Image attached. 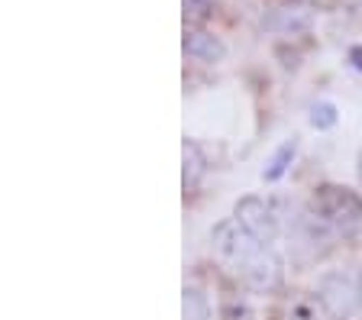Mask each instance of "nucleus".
I'll list each match as a JSON object with an SVG mask.
<instances>
[{
	"label": "nucleus",
	"instance_id": "obj_10",
	"mask_svg": "<svg viewBox=\"0 0 362 320\" xmlns=\"http://www.w3.org/2000/svg\"><path fill=\"white\" fill-rule=\"evenodd\" d=\"M181 320H211V301L197 285H185L181 291Z\"/></svg>",
	"mask_w": 362,
	"mask_h": 320
},
{
	"label": "nucleus",
	"instance_id": "obj_5",
	"mask_svg": "<svg viewBox=\"0 0 362 320\" xmlns=\"http://www.w3.org/2000/svg\"><path fill=\"white\" fill-rule=\"evenodd\" d=\"M236 275L243 278L246 288L259 291V295H272V291L281 285V259L269 249V246H262Z\"/></svg>",
	"mask_w": 362,
	"mask_h": 320
},
{
	"label": "nucleus",
	"instance_id": "obj_8",
	"mask_svg": "<svg viewBox=\"0 0 362 320\" xmlns=\"http://www.w3.org/2000/svg\"><path fill=\"white\" fill-rule=\"evenodd\" d=\"M285 320H333L320 295H294L285 307Z\"/></svg>",
	"mask_w": 362,
	"mask_h": 320
},
{
	"label": "nucleus",
	"instance_id": "obj_15",
	"mask_svg": "<svg viewBox=\"0 0 362 320\" xmlns=\"http://www.w3.org/2000/svg\"><path fill=\"white\" fill-rule=\"evenodd\" d=\"M356 168H359V182H362V153H359V162H356Z\"/></svg>",
	"mask_w": 362,
	"mask_h": 320
},
{
	"label": "nucleus",
	"instance_id": "obj_13",
	"mask_svg": "<svg viewBox=\"0 0 362 320\" xmlns=\"http://www.w3.org/2000/svg\"><path fill=\"white\" fill-rule=\"evenodd\" d=\"M223 320H256V314L249 311L246 301H230L223 307Z\"/></svg>",
	"mask_w": 362,
	"mask_h": 320
},
{
	"label": "nucleus",
	"instance_id": "obj_9",
	"mask_svg": "<svg viewBox=\"0 0 362 320\" xmlns=\"http://www.w3.org/2000/svg\"><path fill=\"white\" fill-rule=\"evenodd\" d=\"M265 26L269 30H275V32H301V30H308L310 26V13L308 10H301V7H281V10H275V13L265 20Z\"/></svg>",
	"mask_w": 362,
	"mask_h": 320
},
{
	"label": "nucleus",
	"instance_id": "obj_1",
	"mask_svg": "<svg viewBox=\"0 0 362 320\" xmlns=\"http://www.w3.org/2000/svg\"><path fill=\"white\" fill-rule=\"evenodd\" d=\"M310 211L333 230V237L353 239L362 233V198L349 188L324 184L310 201Z\"/></svg>",
	"mask_w": 362,
	"mask_h": 320
},
{
	"label": "nucleus",
	"instance_id": "obj_14",
	"mask_svg": "<svg viewBox=\"0 0 362 320\" xmlns=\"http://www.w3.org/2000/svg\"><path fill=\"white\" fill-rule=\"evenodd\" d=\"M211 10V0H185V20H201Z\"/></svg>",
	"mask_w": 362,
	"mask_h": 320
},
{
	"label": "nucleus",
	"instance_id": "obj_16",
	"mask_svg": "<svg viewBox=\"0 0 362 320\" xmlns=\"http://www.w3.org/2000/svg\"><path fill=\"white\" fill-rule=\"evenodd\" d=\"M359 311H362V275H359Z\"/></svg>",
	"mask_w": 362,
	"mask_h": 320
},
{
	"label": "nucleus",
	"instance_id": "obj_7",
	"mask_svg": "<svg viewBox=\"0 0 362 320\" xmlns=\"http://www.w3.org/2000/svg\"><path fill=\"white\" fill-rule=\"evenodd\" d=\"M181 162H185V168H181V184H185V191L197 188V182H201L204 172H207V159H204L201 146L185 139V143H181Z\"/></svg>",
	"mask_w": 362,
	"mask_h": 320
},
{
	"label": "nucleus",
	"instance_id": "obj_11",
	"mask_svg": "<svg viewBox=\"0 0 362 320\" xmlns=\"http://www.w3.org/2000/svg\"><path fill=\"white\" fill-rule=\"evenodd\" d=\"M333 123H337V110H333V104H314L310 107V126H317V130H330Z\"/></svg>",
	"mask_w": 362,
	"mask_h": 320
},
{
	"label": "nucleus",
	"instance_id": "obj_4",
	"mask_svg": "<svg viewBox=\"0 0 362 320\" xmlns=\"http://www.w3.org/2000/svg\"><path fill=\"white\" fill-rule=\"evenodd\" d=\"M233 217L249 230V233H252V237L259 239V243H265V246L279 237V211H275L269 201L256 198V194L243 198L240 204H236Z\"/></svg>",
	"mask_w": 362,
	"mask_h": 320
},
{
	"label": "nucleus",
	"instance_id": "obj_2",
	"mask_svg": "<svg viewBox=\"0 0 362 320\" xmlns=\"http://www.w3.org/2000/svg\"><path fill=\"white\" fill-rule=\"evenodd\" d=\"M211 239H214V252H217V259L223 262V266H230L233 272H240V268L265 246V243H259V239L252 237V233H249L236 217L217 223L214 233H211Z\"/></svg>",
	"mask_w": 362,
	"mask_h": 320
},
{
	"label": "nucleus",
	"instance_id": "obj_3",
	"mask_svg": "<svg viewBox=\"0 0 362 320\" xmlns=\"http://www.w3.org/2000/svg\"><path fill=\"white\" fill-rule=\"evenodd\" d=\"M320 301L327 304L333 320H349L359 311V278L349 272H330L320 282Z\"/></svg>",
	"mask_w": 362,
	"mask_h": 320
},
{
	"label": "nucleus",
	"instance_id": "obj_12",
	"mask_svg": "<svg viewBox=\"0 0 362 320\" xmlns=\"http://www.w3.org/2000/svg\"><path fill=\"white\" fill-rule=\"evenodd\" d=\"M291 155H294V143H285V146L279 149V153H275V159H272V168L265 172V178H269V182H275V178L285 175L288 159H291Z\"/></svg>",
	"mask_w": 362,
	"mask_h": 320
},
{
	"label": "nucleus",
	"instance_id": "obj_6",
	"mask_svg": "<svg viewBox=\"0 0 362 320\" xmlns=\"http://www.w3.org/2000/svg\"><path fill=\"white\" fill-rule=\"evenodd\" d=\"M185 55L194 59V61H207V65H214V61H220L226 55V46L217 36H211V32L191 30V32H185Z\"/></svg>",
	"mask_w": 362,
	"mask_h": 320
}]
</instances>
